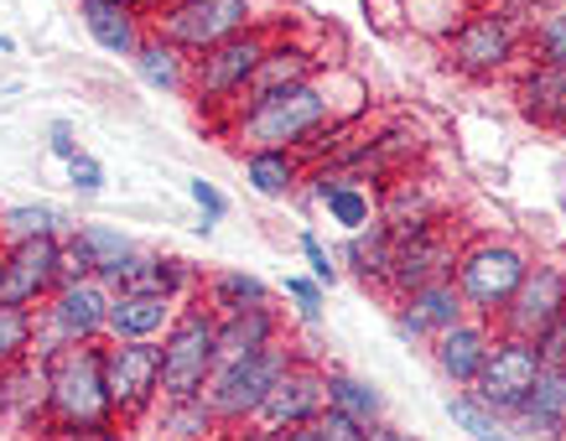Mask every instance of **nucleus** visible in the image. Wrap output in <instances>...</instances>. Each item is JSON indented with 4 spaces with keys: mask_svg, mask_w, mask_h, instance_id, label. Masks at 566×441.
Segmentation results:
<instances>
[{
    "mask_svg": "<svg viewBox=\"0 0 566 441\" xmlns=\"http://www.w3.org/2000/svg\"><path fill=\"white\" fill-rule=\"evenodd\" d=\"M140 73V84L161 88V94H188V78H192V57L182 48H172V42H161V36H146L140 42V52L130 57Z\"/></svg>",
    "mask_w": 566,
    "mask_h": 441,
    "instance_id": "28",
    "label": "nucleus"
},
{
    "mask_svg": "<svg viewBox=\"0 0 566 441\" xmlns=\"http://www.w3.org/2000/svg\"><path fill=\"white\" fill-rule=\"evenodd\" d=\"M109 291H146V296H167V302H188L198 296V275L188 271V260L156 255V250H130L109 275H99Z\"/></svg>",
    "mask_w": 566,
    "mask_h": 441,
    "instance_id": "16",
    "label": "nucleus"
},
{
    "mask_svg": "<svg viewBox=\"0 0 566 441\" xmlns=\"http://www.w3.org/2000/svg\"><path fill=\"white\" fill-rule=\"evenodd\" d=\"M42 437L36 441H120V431H115V421L104 426H69V421H42L36 426Z\"/></svg>",
    "mask_w": 566,
    "mask_h": 441,
    "instance_id": "40",
    "label": "nucleus"
},
{
    "mask_svg": "<svg viewBox=\"0 0 566 441\" xmlns=\"http://www.w3.org/2000/svg\"><path fill=\"white\" fill-rule=\"evenodd\" d=\"M525 48L535 52V63H546V69H566V6L531 17V27H525Z\"/></svg>",
    "mask_w": 566,
    "mask_h": 441,
    "instance_id": "37",
    "label": "nucleus"
},
{
    "mask_svg": "<svg viewBox=\"0 0 566 441\" xmlns=\"http://www.w3.org/2000/svg\"><path fill=\"white\" fill-rule=\"evenodd\" d=\"M525 27H531V11L515 6V0L473 6L463 17V27L447 36V57H452V69L468 73V78H494V73H504L520 57Z\"/></svg>",
    "mask_w": 566,
    "mask_h": 441,
    "instance_id": "5",
    "label": "nucleus"
},
{
    "mask_svg": "<svg viewBox=\"0 0 566 441\" xmlns=\"http://www.w3.org/2000/svg\"><path fill=\"white\" fill-rule=\"evenodd\" d=\"M156 431L167 441H208L213 431H223L219 416L208 410L203 395H192V400H161L156 406Z\"/></svg>",
    "mask_w": 566,
    "mask_h": 441,
    "instance_id": "32",
    "label": "nucleus"
},
{
    "mask_svg": "<svg viewBox=\"0 0 566 441\" xmlns=\"http://www.w3.org/2000/svg\"><path fill=\"white\" fill-rule=\"evenodd\" d=\"M73 223L63 208L52 203H11L0 213V244H27V239H52V234H69Z\"/></svg>",
    "mask_w": 566,
    "mask_h": 441,
    "instance_id": "31",
    "label": "nucleus"
},
{
    "mask_svg": "<svg viewBox=\"0 0 566 441\" xmlns=\"http://www.w3.org/2000/svg\"><path fill=\"white\" fill-rule=\"evenodd\" d=\"M250 441H317V437H312V426H286V431H260V426H250Z\"/></svg>",
    "mask_w": 566,
    "mask_h": 441,
    "instance_id": "48",
    "label": "nucleus"
},
{
    "mask_svg": "<svg viewBox=\"0 0 566 441\" xmlns=\"http://www.w3.org/2000/svg\"><path fill=\"white\" fill-rule=\"evenodd\" d=\"M84 32L99 42L109 57H136L140 42L151 36V11L140 0H78Z\"/></svg>",
    "mask_w": 566,
    "mask_h": 441,
    "instance_id": "18",
    "label": "nucleus"
},
{
    "mask_svg": "<svg viewBox=\"0 0 566 441\" xmlns=\"http://www.w3.org/2000/svg\"><path fill=\"white\" fill-rule=\"evenodd\" d=\"M338 119H354L333 99V73H317L307 84H292L281 94H260V99H240L229 115V130L244 151H302L323 130H333Z\"/></svg>",
    "mask_w": 566,
    "mask_h": 441,
    "instance_id": "1",
    "label": "nucleus"
},
{
    "mask_svg": "<svg viewBox=\"0 0 566 441\" xmlns=\"http://www.w3.org/2000/svg\"><path fill=\"white\" fill-rule=\"evenodd\" d=\"M208 441H250V426H244V431H213Z\"/></svg>",
    "mask_w": 566,
    "mask_h": 441,
    "instance_id": "50",
    "label": "nucleus"
},
{
    "mask_svg": "<svg viewBox=\"0 0 566 441\" xmlns=\"http://www.w3.org/2000/svg\"><path fill=\"white\" fill-rule=\"evenodd\" d=\"M520 109L546 125V130H566V69H546L535 63L525 78H520Z\"/></svg>",
    "mask_w": 566,
    "mask_h": 441,
    "instance_id": "27",
    "label": "nucleus"
},
{
    "mask_svg": "<svg viewBox=\"0 0 566 441\" xmlns=\"http://www.w3.org/2000/svg\"><path fill=\"white\" fill-rule=\"evenodd\" d=\"M213 369H219V317L203 306V296H188L177 306L172 327L161 333V400L203 395Z\"/></svg>",
    "mask_w": 566,
    "mask_h": 441,
    "instance_id": "4",
    "label": "nucleus"
},
{
    "mask_svg": "<svg viewBox=\"0 0 566 441\" xmlns=\"http://www.w3.org/2000/svg\"><path fill=\"white\" fill-rule=\"evenodd\" d=\"M499 441H531V437H515V431H504V437H499Z\"/></svg>",
    "mask_w": 566,
    "mask_h": 441,
    "instance_id": "53",
    "label": "nucleus"
},
{
    "mask_svg": "<svg viewBox=\"0 0 566 441\" xmlns=\"http://www.w3.org/2000/svg\"><path fill=\"white\" fill-rule=\"evenodd\" d=\"M302 255H307L312 281H317V286H333V281H338V255L323 250V239L317 234H302Z\"/></svg>",
    "mask_w": 566,
    "mask_h": 441,
    "instance_id": "43",
    "label": "nucleus"
},
{
    "mask_svg": "<svg viewBox=\"0 0 566 441\" xmlns=\"http://www.w3.org/2000/svg\"><path fill=\"white\" fill-rule=\"evenodd\" d=\"M63 286V234L27 239L6 250V281H0V302L11 306H42L52 291Z\"/></svg>",
    "mask_w": 566,
    "mask_h": 441,
    "instance_id": "13",
    "label": "nucleus"
},
{
    "mask_svg": "<svg viewBox=\"0 0 566 441\" xmlns=\"http://www.w3.org/2000/svg\"><path fill=\"white\" fill-rule=\"evenodd\" d=\"M494 333L499 327L489 323V317H463V323H452L447 333L431 338V358H437V369H442L458 390H468V385L479 379L489 348H494Z\"/></svg>",
    "mask_w": 566,
    "mask_h": 441,
    "instance_id": "19",
    "label": "nucleus"
},
{
    "mask_svg": "<svg viewBox=\"0 0 566 441\" xmlns=\"http://www.w3.org/2000/svg\"><path fill=\"white\" fill-rule=\"evenodd\" d=\"M250 27H260L255 0H161L151 11V32L182 48L188 57L219 48V42L250 32Z\"/></svg>",
    "mask_w": 566,
    "mask_h": 441,
    "instance_id": "8",
    "label": "nucleus"
},
{
    "mask_svg": "<svg viewBox=\"0 0 566 441\" xmlns=\"http://www.w3.org/2000/svg\"><path fill=\"white\" fill-rule=\"evenodd\" d=\"M0 281H6V244H0Z\"/></svg>",
    "mask_w": 566,
    "mask_h": 441,
    "instance_id": "54",
    "label": "nucleus"
},
{
    "mask_svg": "<svg viewBox=\"0 0 566 441\" xmlns=\"http://www.w3.org/2000/svg\"><path fill=\"white\" fill-rule=\"evenodd\" d=\"M317 52L302 48V42H271L265 48V57H260L255 78H250V88H244V99H260V94H281V88L292 84H307V78H317Z\"/></svg>",
    "mask_w": 566,
    "mask_h": 441,
    "instance_id": "23",
    "label": "nucleus"
},
{
    "mask_svg": "<svg viewBox=\"0 0 566 441\" xmlns=\"http://www.w3.org/2000/svg\"><path fill=\"white\" fill-rule=\"evenodd\" d=\"M271 42L275 36L265 32V27H250V32L229 36L219 48L198 52V57H192L188 94L203 104V109H234V104L244 99V88H250V78H255L260 57H265Z\"/></svg>",
    "mask_w": 566,
    "mask_h": 441,
    "instance_id": "9",
    "label": "nucleus"
},
{
    "mask_svg": "<svg viewBox=\"0 0 566 441\" xmlns=\"http://www.w3.org/2000/svg\"><path fill=\"white\" fill-rule=\"evenodd\" d=\"M63 281H99V265H94V255L84 250V239L63 234Z\"/></svg>",
    "mask_w": 566,
    "mask_h": 441,
    "instance_id": "41",
    "label": "nucleus"
},
{
    "mask_svg": "<svg viewBox=\"0 0 566 441\" xmlns=\"http://www.w3.org/2000/svg\"><path fill=\"white\" fill-rule=\"evenodd\" d=\"M458 234L447 219H431V223H411V229H395V255H390V275H385V291L395 302L411 296L416 286L427 281H442L452 275V260H458Z\"/></svg>",
    "mask_w": 566,
    "mask_h": 441,
    "instance_id": "10",
    "label": "nucleus"
},
{
    "mask_svg": "<svg viewBox=\"0 0 566 441\" xmlns=\"http://www.w3.org/2000/svg\"><path fill=\"white\" fill-rule=\"evenodd\" d=\"M531 343H535V354H541L546 369H566V317H556V323H551L541 338H531Z\"/></svg>",
    "mask_w": 566,
    "mask_h": 441,
    "instance_id": "45",
    "label": "nucleus"
},
{
    "mask_svg": "<svg viewBox=\"0 0 566 441\" xmlns=\"http://www.w3.org/2000/svg\"><path fill=\"white\" fill-rule=\"evenodd\" d=\"M463 6H494V0H463Z\"/></svg>",
    "mask_w": 566,
    "mask_h": 441,
    "instance_id": "55",
    "label": "nucleus"
},
{
    "mask_svg": "<svg viewBox=\"0 0 566 441\" xmlns=\"http://www.w3.org/2000/svg\"><path fill=\"white\" fill-rule=\"evenodd\" d=\"M338 171V167H333ZM323 208H327V219L338 223L344 234H359V229H369V223L379 219V198H375V187H364V182H354V177H344L338 171V187L323 198Z\"/></svg>",
    "mask_w": 566,
    "mask_h": 441,
    "instance_id": "33",
    "label": "nucleus"
},
{
    "mask_svg": "<svg viewBox=\"0 0 566 441\" xmlns=\"http://www.w3.org/2000/svg\"><path fill=\"white\" fill-rule=\"evenodd\" d=\"M36 354V312L32 306L0 302V369Z\"/></svg>",
    "mask_w": 566,
    "mask_h": 441,
    "instance_id": "35",
    "label": "nucleus"
},
{
    "mask_svg": "<svg viewBox=\"0 0 566 441\" xmlns=\"http://www.w3.org/2000/svg\"><path fill=\"white\" fill-rule=\"evenodd\" d=\"M73 234L84 239V250L94 255L99 275H109L125 255H130V250H136V244H130V234H120L115 223H73Z\"/></svg>",
    "mask_w": 566,
    "mask_h": 441,
    "instance_id": "38",
    "label": "nucleus"
},
{
    "mask_svg": "<svg viewBox=\"0 0 566 441\" xmlns=\"http://www.w3.org/2000/svg\"><path fill=\"white\" fill-rule=\"evenodd\" d=\"M0 52H17V42H11V36L0 32Z\"/></svg>",
    "mask_w": 566,
    "mask_h": 441,
    "instance_id": "51",
    "label": "nucleus"
},
{
    "mask_svg": "<svg viewBox=\"0 0 566 441\" xmlns=\"http://www.w3.org/2000/svg\"><path fill=\"white\" fill-rule=\"evenodd\" d=\"M556 317H566V271L562 265H531L510 306L494 317V327L515 333V338H541Z\"/></svg>",
    "mask_w": 566,
    "mask_h": 441,
    "instance_id": "14",
    "label": "nucleus"
},
{
    "mask_svg": "<svg viewBox=\"0 0 566 441\" xmlns=\"http://www.w3.org/2000/svg\"><path fill=\"white\" fill-rule=\"evenodd\" d=\"M562 421H566V369H546L541 364L531 395L510 416V431L531 441H546V437H562Z\"/></svg>",
    "mask_w": 566,
    "mask_h": 441,
    "instance_id": "20",
    "label": "nucleus"
},
{
    "mask_svg": "<svg viewBox=\"0 0 566 441\" xmlns=\"http://www.w3.org/2000/svg\"><path fill=\"white\" fill-rule=\"evenodd\" d=\"M327 406V369L296 358L292 369L281 374V385L271 390L265 410H260V431H286V426H312Z\"/></svg>",
    "mask_w": 566,
    "mask_h": 441,
    "instance_id": "15",
    "label": "nucleus"
},
{
    "mask_svg": "<svg viewBox=\"0 0 566 441\" xmlns=\"http://www.w3.org/2000/svg\"><path fill=\"white\" fill-rule=\"evenodd\" d=\"M390 255H395V229L385 219H375L359 234H348L344 244L348 271L359 275L364 286H379V291H385V275H390Z\"/></svg>",
    "mask_w": 566,
    "mask_h": 441,
    "instance_id": "29",
    "label": "nucleus"
},
{
    "mask_svg": "<svg viewBox=\"0 0 566 441\" xmlns=\"http://www.w3.org/2000/svg\"><path fill=\"white\" fill-rule=\"evenodd\" d=\"M281 291L296 302L302 323H317V317H323V286H317V281H307V275H286V286Z\"/></svg>",
    "mask_w": 566,
    "mask_h": 441,
    "instance_id": "42",
    "label": "nucleus"
},
{
    "mask_svg": "<svg viewBox=\"0 0 566 441\" xmlns=\"http://www.w3.org/2000/svg\"><path fill=\"white\" fill-rule=\"evenodd\" d=\"M69 187H73V192H84V198H94V192L104 187V167L88 151H78L69 161Z\"/></svg>",
    "mask_w": 566,
    "mask_h": 441,
    "instance_id": "44",
    "label": "nucleus"
},
{
    "mask_svg": "<svg viewBox=\"0 0 566 441\" xmlns=\"http://www.w3.org/2000/svg\"><path fill=\"white\" fill-rule=\"evenodd\" d=\"M312 161L302 151H244V182L255 187L260 198H292L296 187L307 182Z\"/></svg>",
    "mask_w": 566,
    "mask_h": 441,
    "instance_id": "25",
    "label": "nucleus"
},
{
    "mask_svg": "<svg viewBox=\"0 0 566 441\" xmlns=\"http://www.w3.org/2000/svg\"><path fill=\"white\" fill-rule=\"evenodd\" d=\"M109 306H115V291L104 281H63L36 306V358H52L69 343H104Z\"/></svg>",
    "mask_w": 566,
    "mask_h": 441,
    "instance_id": "7",
    "label": "nucleus"
},
{
    "mask_svg": "<svg viewBox=\"0 0 566 441\" xmlns=\"http://www.w3.org/2000/svg\"><path fill=\"white\" fill-rule=\"evenodd\" d=\"M447 416L463 426V431H468L473 441H499L504 431H510V421H504L499 410L483 406V400H479L473 390H452V395H447Z\"/></svg>",
    "mask_w": 566,
    "mask_h": 441,
    "instance_id": "36",
    "label": "nucleus"
},
{
    "mask_svg": "<svg viewBox=\"0 0 566 441\" xmlns=\"http://www.w3.org/2000/svg\"><path fill=\"white\" fill-rule=\"evenodd\" d=\"M48 146H52V156H57V161H73V156H78V140H73V125L69 119H52V130H48Z\"/></svg>",
    "mask_w": 566,
    "mask_h": 441,
    "instance_id": "47",
    "label": "nucleus"
},
{
    "mask_svg": "<svg viewBox=\"0 0 566 441\" xmlns=\"http://www.w3.org/2000/svg\"><path fill=\"white\" fill-rule=\"evenodd\" d=\"M104 385L115 421H136L161 406V343H109L104 338Z\"/></svg>",
    "mask_w": 566,
    "mask_h": 441,
    "instance_id": "11",
    "label": "nucleus"
},
{
    "mask_svg": "<svg viewBox=\"0 0 566 441\" xmlns=\"http://www.w3.org/2000/svg\"><path fill=\"white\" fill-rule=\"evenodd\" d=\"M275 338H281V312L275 306H250V312H234V317H219V358L250 354V348H265Z\"/></svg>",
    "mask_w": 566,
    "mask_h": 441,
    "instance_id": "30",
    "label": "nucleus"
},
{
    "mask_svg": "<svg viewBox=\"0 0 566 441\" xmlns=\"http://www.w3.org/2000/svg\"><path fill=\"white\" fill-rule=\"evenodd\" d=\"M0 410H11L27 426L48 421V358L32 354L11 369H0Z\"/></svg>",
    "mask_w": 566,
    "mask_h": 441,
    "instance_id": "24",
    "label": "nucleus"
},
{
    "mask_svg": "<svg viewBox=\"0 0 566 441\" xmlns=\"http://www.w3.org/2000/svg\"><path fill=\"white\" fill-rule=\"evenodd\" d=\"M296 348L286 338L265 343V348H250V354H234V358H219V369L208 379V410L219 416L223 431H244V426L260 421V410L271 400V390L281 385V374L296 364Z\"/></svg>",
    "mask_w": 566,
    "mask_h": 441,
    "instance_id": "2",
    "label": "nucleus"
},
{
    "mask_svg": "<svg viewBox=\"0 0 566 441\" xmlns=\"http://www.w3.org/2000/svg\"><path fill=\"white\" fill-rule=\"evenodd\" d=\"M369 441H416V437L400 431V426H390V421H379V426H369Z\"/></svg>",
    "mask_w": 566,
    "mask_h": 441,
    "instance_id": "49",
    "label": "nucleus"
},
{
    "mask_svg": "<svg viewBox=\"0 0 566 441\" xmlns=\"http://www.w3.org/2000/svg\"><path fill=\"white\" fill-rule=\"evenodd\" d=\"M375 198H379V219L390 223V229L442 219V198H437L431 177H416V171H395L390 182L375 187Z\"/></svg>",
    "mask_w": 566,
    "mask_h": 441,
    "instance_id": "22",
    "label": "nucleus"
},
{
    "mask_svg": "<svg viewBox=\"0 0 566 441\" xmlns=\"http://www.w3.org/2000/svg\"><path fill=\"white\" fill-rule=\"evenodd\" d=\"M463 317H473V312L463 306V296H458V286H452V275L427 281V286H416L411 296L395 302V333L411 338V343H431L437 333H447V327L463 323Z\"/></svg>",
    "mask_w": 566,
    "mask_h": 441,
    "instance_id": "17",
    "label": "nucleus"
},
{
    "mask_svg": "<svg viewBox=\"0 0 566 441\" xmlns=\"http://www.w3.org/2000/svg\"><path fill=\"white\" fill-rule=\"evenodd\" d=\"M203 306L213 317H234V312H250V306H271V286L250 271H213L203 275V286H198Z\"/></svg>",
    "mask_w": 566,
    "mask_h": 441,
    "instance_id": "26",
    "label": "nucleus"
},
{
    "mask_svg": "<svg viewBox=\"0 0 566 441\" xmlns=\"http://www.w3.org/2000/svg\"><path fill=\"white\" fill-rule=\"evenodd\" d=\"M177 302L167 296H146V291H115L109 306V343H161L172 327Z\"/></svg>",
    "mask_w": 566,
    "mask_h": 441,
    "instance_id": "21",
    "label": "nucleus"
},
{
    "mask_svg": "<svg viewBox=\"0 0 566 441\" xmlns=\"http://www.w3.org/2000/svg\"><path fill=\"white\" fill-rule=\"evenodd\" d=\"M312 437L317 441H369V426L354 421V416H344V410L323 406V416L312 421Z\"/></svg>",
    "mask_w": 566,
    "mask_h": 441,
    "instance_id": "39",
    "label": "nucleus"
},
{
    "mask_svg": "<svg viewBox=\"0 0 566 441\" xmlns=\"http://www.w3.org/2000/svg\"><path fill=\"white\" fill-rule=\"evenodd\" d=\"M515 6H525V11H535V6H551V0H515Z\"/></svg>",
    "mask_w": 566,
    "mask_h": 441,
    "instance_id": "52",
    "label": "nucleus"
},
{
    "mask_svg": "<svg viewBox=\"0 0 566 441\" xmlns=\"http://www.w3.org/2000/svg\"><path fill=\"white\" fill-rule=\"evenodd\" d=\"M48 421L104 426L115 421L104 385V343H69L48 358Z\"/></svg>",
    "mask_w": 566,
    "mask_h": 441,
    "instance_id": "6",
    "label": "nucleus"
},
{
    "mask_svg": "<svg viewBox=\"0 0 566 441\" xmlns=\"http://www.w3.org/2000/svg\"><path fill=\"white\" fill-rule=\"evenodd\" d=\"M188 198L198 203V213H203V219H213V223L229 213V198H223L213 182H203V177H192V182H188Z\"/></svg>",
    "mask_w": 566,
    "mask_h": 441,
    "instance_id": "46",
    "label": "nucleus"
},
{
    "mask_svg": "<svg viewBox=\"0 0 566 441\" xmlns=\"http://www.w3.org/2000/svg\"><path fill=\"white\" fill-rule=\"evenodd\" d=\"M531 250L525 244H515V239H468L463 250H458V260H452V286H458V296H463V306L473 312V317H489L494 323L499 312L510 306V296L520 291V281L531 275Z\"/></svg>",
    "mask_w": 566,
    "mask_h": 441,
    "instance_id": "3",
    "label": "nucleus"
},
{
    "mask_svg": "<svg viewBox=\"0 0 566 441\" xmlns=\"http://www.w3.org/2000/svg\"><path fill=\"white\" fill-rule=\"evenodd\" d=\"M535 374H541V354H535L531 338H515V333H494V348L483 358L479 379L468 385V390L479 395L489 410H499L504 421L520 410V400L531 395Z\"/></svg>",
    "mask_w": 566,
    "mask_h": 441,
    "instance_id": "12",
    "label": "nucleus"
},
{
    "mask_svg": "<svg viewBox=\"0 0 566 441\" xmlns=\"http://www.w3.org/2000/svg\"><path fill=\"white\" fill-rule=\"evenodd\" d=\"M327 406L344 410V416H354V421H364V426L385 421V395H379L369 379L344 374V369H327Z\"/></svg>",
    "mask_w": 566,
    "mask_h": 441,
    "instance_id": "34",
    "label": "nucleus"
}]
</instances>
